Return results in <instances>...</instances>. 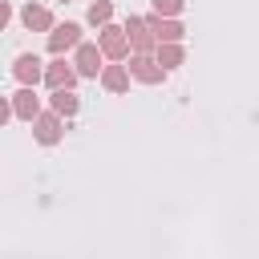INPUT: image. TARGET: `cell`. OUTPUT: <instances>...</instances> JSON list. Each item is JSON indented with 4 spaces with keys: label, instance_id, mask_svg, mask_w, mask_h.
<instances>
[{
    "label": "cell",
    "instance_id": "10",
    "mask_svg": "<svg viewBox=\"0 0 259 259\" xmlns=\"http://www.w3.org/2000/svg\"><path fill=\"white\" fill-rule=\"evenodd\" d=\"M12 77H16L20 85H36V81H45V65H40V57H36V53H20V57L12 61Z\"/></svg>",
    "mask_w": 259,
    "mask_h": 259
},
{
    "label": "cell",
    "instance_id": "14",
    "mask_svg": "<svg viewBox=\"0 0 259 259\" xmlns=\"http://www.w3.org/2000/svg\"><path fill=\"white\" fill-rule=\"evenodd\" d=\"M154 57H158V61H162L166 69H178V65L186 61V49H182V40H162Z\"/></svg>",
    "mask_w": 259,
    "mask_h": 259
},
{
    "label": "cell",
    "instance_id": "11",
    "mask_svg": "<svg viewBox=\"0 0 259 259\" xmlns=\"http://www.w3.org/2000/svg\"><path fill=\"white\" fill-rule=\"evenodd\" d=\"M20 20H24L28 32H53V28H57V24H53V12H49L45 4H24Z\"/></svg>",
    "mask_w": 259,
    "mask_h": 259
},
{
    "label": "cell",
    "instance_id": "12",
    "mask_svg": "<svg viewBox=\"0 0 259 259\" xmlns=\"http://www.w3.org/2000/svg\"><path fill=\"white\" fill-rule=\"evenodd\" d=\"M130 65H121V61H113V65H105L101 69V85H105V93H125L130 89Z\"/></svg>",
    "mask_w": 259,
    "mask_h": 259
},
{
    "label": "cell",
    "instance_id": "16",
    "mask_svg": "<svg viewBox=\"0 0 259 259\" xmlns=\"http://www.w3.org/2000/svg\"><path fill=\"white\" fill-rule=\"evenodd\" d=\"M154 4V12H162V16H178L182 8H186V0H150Z\"/></svg>",
    "mask_w": 259,
    "mask_h": 259
},
{
    "label": "cell",
    "instance_id": "8",
    "mask_svg": "<svg viewBox=\"0 0 259 259\" xmlns=\"http://www.w3.org/2000/svg\"><path fill=\"white\" fill-rule=\"evenodd\" d=\"M8 101H12V113H16V117H24V121H36V117L45 113V109H40V97H36V89H32V85H20Z\"/></svg>",
    "mask_w": 259,
    "mask_h": 259
},
{
    "label": "cell",
    "instance_id": "2",
    "mask_svg": "<svg viewBox=\"0 0 259 259\" xmlns=\"http://www.w3.org/2000/svg\"><path fill=\"white\" fill-rule=\"evenodd\" d=\"M130 73H134V81H142V85H162L170 69H166L154 53H134V57H130Z\"/></svg>",
    "mask_w": 259,
    "mask_h": 259
},
{
    "label": "cell",
    "instance_id": "17",
    "mask_svg": "<svg viewBox=\"0 0 259 259\" xmlns=\"http://www.w3.org/2000/svg\"><path fill=\"white\" fill-rule=\"evenodd\" d=\"M65 4H69V0H65Z\"/></svg>",
    "mask_w": 259,
    "mask_h": 259
},
{
    "label": "cell",
    "instance_id": "15",
    "mask_svg": "<svg viewBox=\"0 0 259 259\" xmlns=\"http://www.w3.org/2000/svg\"><path fill=\"white\" fill-rule=\"evenodd\" d=\"M109 20H113V0H93V4H89V24L101 28V24H109Z\"/></svg>",
    "mask_w": 259,
    "mask_h": 259
},
{
    "label": "cell",
    "instance_id": "7",
    "mask_svg": "<svg viewBox=\"0 0 259 259\" xmlns=\"http://www.w3.org/2000/svg\"><path fill=\"white\" fill-rule=\"evenodd\" d=\"M77 77H81V73H77V65H73V61H65V57H57L53 65H45V85H49V89H73V85H77Z\"/></svg>",
    "mask_w": 259,
    "mask_h": 259
},
{
    "label": "cell",
    "instance_id": "4",
    "mask_svg": "<svg viewBox=\"0 0 259 259\" xmlns=\"http://www.w3.org/2000/svg\"><path fill=\"white\" fill-rule=\"evenodd\" d=\"M61 134H65V117H61L57 109H49V113H40V117L32 121V138H36L40 146H57Z\"/></svg>",
    "mask_w": 259,
    "mask_h": 259
},
{
    "label": "cell",
    "instance_id": "9",
    "mask_svg": "<svg viewBox=\"0 0 259 259\" xmlns=\"http://www.w3.org/2000/svg\"><path fill=\"white\" fill-rule=\"evenodd\" d=\"M146 24H150V32L158 36V45H162V40H182V36H186V28H182V20H178V16L150 12V16H146Z\"/></svg>",
    "mask_w": 259,
    "mask_h": 259
},
{
    "label": "cell",
    "instance_id": "13",
    "mask_svg": "<svg viewBox=\"0 0 259 259\" xmlns=\"http://www.w3.org/2000/svg\"><path fill=\"white\" fill-rule=\"evenodd\" d=\"M49 109H57L61 117H73V113L81 109V97H77L73 89H53V97H49Z\"/></svg>",
    "mask_w": 259,
    "mask_h": 259
},
{
    "label": "cell",
    "instance_id": "5",
    "mask_svg": "<svg viewBox=\"0 0 259 259\" xmlns=\"http://www.w3.org/2000/svg\"><path fill=\"white\" fill-rule=\"evenodd\" d=\"M77 45H81V24H73V20L57 24V28L49 32V53H53V57H65V53L77 49Z\"/></svg>",
    "mask_w": 259,
    "mask_h": 259
},
{
    "label": "cell",
    "instance_id": "3",
    "mask_svg": "<svg viewBox=\"0 0 259 259\" xmlns=\"http://www.w3.org/2000/svg\"><path fill=\"white\" fill-rule=\"evenodd\" d=\"M101 61H109L105 53H101V45H89V40H81L77 49H73V65H77V73L81 77H89V81H97L101 77Z\"/></svg>",
    "mask_w": 259,
    "mask_h": 259
},
{
    "label": "cell",
    "instance_id": "1",
    "mask_svg": "<svg viewBox=\"0 0 259 259\" xmlns=\"http://www.w3.org/2000/svg\"><path fill=\"white\" fill-rule=\"evenodd\" d=\"M97 45H101V53L109 61H125L130 57V32H125V24H101L97 28Z\"/></svg>",
    "mask_w": 259,
    "mask_h": 259
},
{
    "label": "cell",
    "instance_id": "6",
    "mask_svg": "<svg viewBox=\"0 0 259 259\" xmlns=\"http://www.w3.org/2000/svg\"><path fill=\"white\" fill-rule=\"evenodd\" d=\"M125 32H130V49L134 53H158V36L150 32L146 16H130L125 20Z\"/></svg>",
    "mask_w": 259,
    "mask_h": 259
}]
</instances>
